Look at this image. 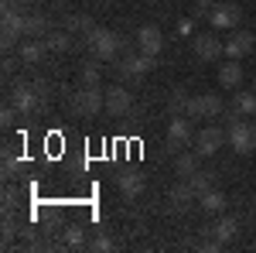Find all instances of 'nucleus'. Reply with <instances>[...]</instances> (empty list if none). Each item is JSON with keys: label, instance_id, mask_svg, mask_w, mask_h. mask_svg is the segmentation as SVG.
I'll use <instances>...</instances> for the list:
<instances>
[{"label": "nucleus", "instance_id": "nucleus-24", "mask_svg": "<svg viewBox=\"0 0 256 253\" xmlns=\"http://www.w3.org/2000/svg\"><path fill=\"white\" fill-rule=\"evenodd\" d=\"M65 28H68L72 35H86V38H89V35L96 31V24H92V18H86V14H72V18L65 21Z\"/></svg>", "mask_w": 256, "mask_h": 253}, {"label": "nucleus", "instance_id": "nucleus-1", "mask_svg": "<svg viewBox=\"0 0 256 253\" xmlns=\"http://www.w3.org/2000/svg\"><path fill=\"white\" fill-rule=\"evenodd\" d=\"M72 110L79 117H99L106 110V89L102 86H79L72 93Z\"/></svg>", "mask_w": 256, "mask_h": 253}, {"label": "nucleus", "instance_id": "nucleus-20", "mask_svg": "<svg viewBox=\"0 0 256 253\" xmlns=\"http://www.w3.org/2000/svg\"><path fill=\"white\" fill-rule=\"evenodd\" d=\"M41 41H44L48 52H68V48H72V31H68V28H65V31H48Z\"/></svg>", "mask_w": 256, "mask_h": 253}, {"label": "nucleus", "instance_id": "nucleus-14", "mask_svg": "<svg viewBox=\"0 0 256 253\" xmlns=\"http://www.w3.org/2000/svg\"><path fill=\"white\" fill-rule=\"evenodd\" d=\"M154 62L158 59H150V55H144V52H140V55H126L123 65H120V72L130 76V79H140V76H147V72L154 69Z\"/></svg>", "mask_w": 256, "mask_h": 253}, {"label": "nucleus", "instance_id": "nucleus-23", "mask_svg": "<svg viewBox=\"0 0 256 253\" xmlns=\"http://www.w3.org/2000/svg\"><path fill=\"white\" fill-rule=\"evenodd\" d=\"M195 198H198V195L192 192V185H188V178H184L181 185H174V188H171V202H174V209H188V205H192Z\"/></svg>", "mask_w": 256, "mask_h": 253}, {"label": "nucleus", "instance_id": "nucleus-10", "mask_svg": "<svg viewBox=\"0 0 256 253\" xmlns=\"http://www.w3.org/2000/svg\"><path fill=\"white\" fill-rule=\"evenodd\" d=\"M134 41H137L140 52H144V55H150V59H158L160 52H164V38H160V31L154 28V24H144V28H137Z\"/></svg>", "mask_w": 256, "mask_h": 253}, {"label": "nucleus", "instance_id": "nucleus-29", "mask_svg": "<svg viewBox=\"0 0 256 253\" xmlns=\"http://www.w3.org/2000/svg\"><path fill=\"white\" fill-rule=\"evenodd\" d=\"M65 246H68V250H79V246H86V236H82V229H79V226L65 229Z\"/></svg>", "mask_w": 256, "mask_h": 253}, {"label": "nucleus", "instance_id": "nucleus-13", "mask_svg": "<svg viewBox=\"0 0 256 253\" xmlns=\"http://www.w3.org/2000/svg\"><path fill=\"white\" fill-rule=\"evenodd\" d=\"M253 48H256V35H250V31H236L232 38H226V55L229 59H246Z\"/></svg>", "mask_w": 256, "mask_h": 253}, {"label": "nucleus", "instance_id": "nucleus-30", "mask_svg": "<svg viewBox=\"0 0 256 253\" xmlns=\"http://www.w3.org/2000/svg\"><path fill=\"white\" fill-rule=\"evenodd\" d=\"M89 250H92V253H110V250H113V239H110L106 233H99L96 239L89 243Z\"/></svg>", "mask_w": 256, "mask_h": 253}, {"label": "nucleus", "instance_id": "nucleus-25", "mask_svg": "<svg viewBox=\"0 0 256 253\" xmlns=\"http://www.w3.org/2000/svg\"><path fill=\"white\" fill-rule=\"evenodd\" d=\"M188 185H192V192H195V195H205L208 188H216V175H208V171H195V175L188 178Z\"/></svg>", "mask_w": 256, "mask_h": 253}, {"label": "nucleus", "instance_id": "nucleus-27", "mask_svg": "<svg viewBox=\"0 0 256 253\" xmlns=\"http://www.w3.org/2000/svg\"><path fill=\"white\" fill-rule=\"evenodd\" d=\"M99 79H102V72H99V59L86 62V65H82V86H99Z\"/></svg>", "mask_w": 256, "mask_h": 253}, {"label": "nucleus", "instance_id": "nucleus-11", "mask_svg": "<svg viewBox=\"0 0 256 253\" xmlns=\"http://www.w3.org/2000/svg\"><path fill=\"white\" fill-rule=\"evenodd\" d=\"M130 110H134V93L123 89V86H110V89H106V113L126 117Z\"/></svg>", "mask_w": 256, "mask_h": 253}, {"label": "nucleus", "instance_id": "nucleus-33", "mask_svg": "<svg viewBox=\"0 0 256 253\" xmlns=\"http://www.w3.org/2000/svg\"><path fill=\"white\" fill-rule=\"evenodd\" d=\"M218 0H195V18H208Z\"/></svg>", "mask_w": 256, "mask_h": 253}, {"label": "nucleus", "instance_id": "nucleus-12", "mask_svg": "<svg viewBox=\"0 0 256 253\" xmlns=\"http://www.w3.org/2000/svg\"><path fill=\"white\" fill-rule=\"evenodd\" d=\"M188 140H195V134H192V117L174 113V120L168 123V144L171 147H184Z\"/></svg>", "mask_w": 256, "mask_h": 253}, {"label": "nucleus", "instance_id": "nucleus-2", "mask_svg": "<svg viewBox=\"0 0 256 253\" xmlns=\"http://www.w3.org/2000/svg\"><path fill=\"white\" fill-rule=\"evenodd\" d=\"M226 137H229V147H232L236 154H242V157L256 151V127L246 123L242 117H236L229 127H226Z\"/></svg>", "mask_w": 256, "mask_h": 253}, {"label": "nucleus", "instance_id": "nucleus-26", "mask_svg": "<svg viewBox=\"0 0 256 253\" xmlns=\"http://www.w3.org/2000/svg\"><path fill=\"white\" fill-rule=\"evenodd\" d=\"M48 35V21L41 14H28V38H44Z\"/></svg>", "mask_w": 256, "mask_h": 253}, {"label": "nucleus", "instance_id": "nucleus-18", "mask_svg": "<svg viewBox=\"0 0 256 253\" xmlns=\"http://www.w3.org/2000/svg\"><path fill=\"white\" fill-rule=\"evenodd\" d=\"M44 52H48V48H44V41L41 38H31V41H20V62H28V65H34V62H41L44 59Z\"/></svg>", "mask_w": 256, "mask_h": 253}, {"label": "nucleus", "instance_id": "nucleus-3", "mask_svg": "<svg viewBox=\"0 0 256 253\" xmlns=\"http://www.w3.org/2000/svg\"><path fill=\"white\" fill-rule=\"evenodd\" d=\"M86 41H89V48H92V55L99 62H113L120 55V48H123V38L116 31H106V28H96Z\"/></svg>", "mask_w": 256, "mask_h": 253}, {"label": "nucleus", "instance_id": "nucleus-22", "mask_svg": "<svg viewBox=\"0 0 256 253\" xmlns=\"http://www.w3.org/2000/svg\"><path fill=\"white\" fill-rule=\"evenodd\" d=\"M232 110H236V117H256V89L253 93H236Z\"/></svg>", "mask_w": 256, "mask_h": 253}, {"label": "nucleus", "instance_id": "nucleus-21", "mask_svg": "<svg viewBox=\"0 0 256 253\" xmlns=\"http://www.w3.org/2000/svg\"><path fill=\"white\" fill-rule=\"evenodd\" d=\"M116 185H120V192H123V195L137 198V195L144 192V175H137V171H126V175L116 178Z\"/></svg>", "mask_w": 256, "mask_h": 253}, {"label": "nucleus", "instance_id": "nucleus-9", "mask_svg": "<svg viewBox=\"0 0 256 253\" xmlns=\"http://www.w3.org/2000/svg\"><path fill=\"white\" fill-rule=\"evenodd\" d=\"M41 89H44V86H18L14 96H10V106H14L18 113H34L41 106V96H44Z\"/></svg>", "mask_w": 256, "mask_h": 253}, {"label": "nucleus", "instance_id": "nucleus-31", "mask_svg": "<svg viewBox=\"0 0 256 253\" xmlns=\"http://www.w3.org/2000/svg\"><path fill=\"white\" fill-rule=\"evenodd\" d=\"M178 38H195V21H192V18L178 21Z\"/></svg>", "mask_w": 256, "mask_h": 253}, {"label": "nucleus", "instance_id": "nucleus-15", "mask_svg": "<svg viewBox=\"0 0 256 253\" xmlns=\"http://www.w3.org/2000/svg\"><path fill=\"white\" fill-rule=\"evenodd\" d=\"M236 229H239V219H236V215H222V212H218V219L208 226V236H216L218 243H229V239L236 236Z\"/></svg>", "mask_w": 256, "mask_h": 253}, {"label": "nucleus", "instance_id": "nucleus-6", "mask_svg": "<svg viewBox=\"0 0 256 253\" xmlns=\"http://www.w3.org/2000/svg\"><path fill=\"white\" fill-rule=\"evenodd\" d=\"M226 140H229V137H226V130H222V127H216V123H212V127H202V130L195 134V151L202 157H212L218 147L226 144Z\"/></svg>", "mask_w": 256, "mask_h": 253}, {"label": "nucleus", "instance_id": "nucleus-8", "mask_svg": "<svg viewBox=\"0 0 256 253\" xmlns=\"http://www.w3.org/2000/svg\"><path fill=\"white\" fill-rule=\"evenodd\" d=\"M195 55L202 62H218L222 55H226V41L222 38H216L212 31H205V35H195Z\"/></svg>", "mask_w": 256, "mask_h": 253}, {"label": "nucleus", "instance_id": "nucleus-5", "mask_svg": "<svg viewBox=\"0 0 256 253\" xmlns=\"http://www.w3.org/2000/svg\"><path fill=\"white\" fill-rule=\"evenodd\" d=\"M222 113V99L216 93H198V96H188V106H184V117L192 120H208Z\"/></svg>", "mask_w": 256, "mask_h": 253}, {"label": "nucleus", "instance_id": "nucleus-19", "mask_svg": "<svg viewBox=\"0 0 256 253\" xmlns=\"http://www.w3.org/2000/svg\"><path fill=\"white\" fill-rule=\"evenodd\" d=\"M198 157H202L198 151H181V154L174 157V171L181 178H192L198 171Z\"/></svg>", "mask_w": 256, "mask_h": 253}, {"label": "nucleus", "instance_id": "nucleus-35", "mask_svg": "<svg viewBox=\"0 0 256 253\" xmlns=\"http://www.w3.org/2000/svg\"><path fill=\"white\" fill-rule=\"evenodd\" d=\"M253 89H256V82H253Z\"/></svg>", "mask_w": 256, "mask_h": 253}, {"label": "nucleus", "instance_id": "nucleus-4", "mask_svg": "<svg viewBox=\"0 0 256 253\" xmlns=\"http://www.w3.org/2000/svg\"><path fill=\"white\" fill-rule=\"evenodd\" d=\"M18 38H28V14L4 0V48H10Z\"/></svg>", "mask_w": 256, "mask_h": 253}, {"label": "nucleus", "instance_id": "nucleus-36", "mask_svg": "<svg viewBox=\"0 0 256 253\" xmlns=\"http://www.w3.org/2000/svg\"><path fill=\"white\" fill-rule=\"evenodd\" d=\"M253 127H256V123H253Z\"/></svg>", "mask_w": 256, "mask_h": 253}, {"label": "nucleus", "instance_id": "nucleus-32", "mask_svg": "<svg viewBox=\"0 0 256 253\" xmlns=\"http://www.w3.org/2000/svg\"><path fill=\"white\" fill-rule=\"evenodd\" d=\"M184 106H188L184 89H174V93H171V110H174V113H184Z\"/></svg>", "mask_w": 256, "mask_h": 253}, {"label": "nucleus", "instance_id": "nucleus-34", "mask_svg": "<svg viewBox=\"0 0 256 253\" xmlns=\"http://www.w3.org/2000/svg\"><path fill=\"white\" fill-rule=\"evenodd\" d=\"M14 117H18V110H14V106H4V113H0V123H4V127H10V123H14Z\"/></svg>", "mask_w": 256, "mask_h": 253}, {"label": "nucleus", "instance_id": "nucleus-28", "mask_svg": "<svg viewBox=\"0 0 256 253\" xmlns=\"http://www.w3.org/2000/svg\"><path fill=\"white\" fill-rule=\"evenodd\" d=\"M20 171V157L14 151H4V178H14Z\"/></svg>", "mask_w": 256, "mask_h": 253}, {"label": "nucleus", "instance_id": "nucleus-16", "mask_svg": "<svg viewBox=\"0 0 256 253\" xmlns=\"http://www.w3.org/2000/svg\"><path fill=\"white\" fill-rule=\"evenodd\" d=\"M218 86L222 89H239L242 86V65H239V59H229L226 65H218Z\"/></svg>", "mask_w": 256, "mask_h": 253}, {"label": "nucleus", "instance_id": "nucleus-7", "mask_svg": "<svg viewBox=\"0 0 256 253\" xmlns=\"http://www.w3.org/2000/svg\"><path fill=\"white\" fill-rule=\"evenodd\" d=\"M208 21H212L216 31H232V28H239V21H242V7L239 4H216Z\"/></svg>", "mask_w": 256, "mask_h": 253}, {"label": "nucleus", "instance_id": "nucleus-17", "mask_svg": "<svg viewBox=\"0 0 256 253\" xmlns=\"http://www.w3.org/2000/svg\"><path fill=\"white\" fill-rule=\"evenodd\" d=\"M198 205L205 209L208 215H218V212H226V205H229V198L218 192V188H208L205 195H198Z\"/></svg>", "mask_w": 256, "mask_h": 253}]
</instances>
